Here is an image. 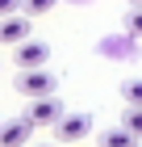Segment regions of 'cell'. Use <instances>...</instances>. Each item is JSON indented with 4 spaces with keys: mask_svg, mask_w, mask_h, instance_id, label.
<instances>
[{
    "mask_svg": "<svg viewBox=\"0 0 142 147\" xmlns=\"http://www.w3.org/2000/svg\"><path fill=\"white\" fill-rule=\"evenodd\" d=\"M13 88H17V97H25V101L50 97V92H55V76H50V67H25V71H17Z\"/></svg>",
    "mask_w": 142,
    "mask_h": 147,
    "instance_id": "6da1fadb",
    "label": "cell"
},
{
    "mask_svg": "<svg viewBox=\"0 0 142 147\" xmlns=\"http://www.w3.org/2000/svg\"><path fill=\"white\" fill-rule=\"evenodd\" d=\"M50 130H55V143L59 147H63V143H79V139L92 135V118H88V113H63Z\"/></svg>",
    "mask_w": 142,
    "mask_h": 147,
    "instance_id": "7a4b0ae2",
    "label": "cell"
},
{
    "mask_svg": "<svg viewBox=\"0 0 142 147\" xmlns=\"http://www.w3.org/2000/svg\"><path fill=\"white\" fill-rule=\"evenodd\" d=\"M59 118H63V101H59L55 92L50 97H33L29 101V109H25V122L38 130V126H55Z\"/></svg>",
    "mask_w": 142,
    "mask_h": 147,
    "instance_id": "3957f363",
    "label": "cell"
},
{
    "mask_svg": "<svg viewBox=\"0 0 142 147\" xmlns=\"http://www.w3.org/2000/svg\"><path fill=\"white\" fill-rule=\"evenodd\" d=\"M29 34H33V17H25V13L0 17V46H21Z\"/></svg>",
    "mask_w": 142,
    "mask_h": 147,
    "instance_id": "277c9868",
    "label": "cell"
},
{
    "mask_svg": "<svg viewBox=\"0 0 142 147\" xmlns=\"http://www.w3.org/2000/svg\"><path fill=\"white\" fill-rule=\"evenodd\" d=\"M13 59H17V71H25V67H46L50 46L38 42V38H25L21 46H13Z\"/></svg>",
    "mask_w": 142,
    "mask_h": 147,
    "instance_id": "5b68a950",
    "label": "cell"
},
{
    "mask_svg": "<svg viewBox=\"0 0 142 147\" xmlns=\"http://www.w3.org/2000/svg\"><path fill=\"white\" fill-rule=\"evenodd\" d=\"M33 126L25 118H13V122H0V147H29Z\"/></svg>",
    "mask_w": 142,
    "mask_h": 147,
    "instance_id": "8992f818",
    "label": "cell"
},
{
    "mask_svg": "<svg viewBox=\"0 0 142 147\" xmlns=\"http://www.w3.org/2000/svg\"><path fill=\"white\" fill-rule=\"evenodd\" d=\"M96 143H100V147H138V139H134L125 126H109V130H100Z\"/></svg>",
    "mask_w": 142,
    "mask_h": 147,
    "instance_id": "52a82bcc",
    "label": "cell"
},
{
    "mask_svg": "<svg viewBox=\"0 0 142 147\" xmlns=\"http://www.w3.org/2000/svg\"><path fill=\"white\" fill-rule=\"evenodd\" d=\"M121 126H125V130H130V135L142 143V105H125V113H121Z\"/></svg>",
    "mask_w": 142,
    "mask_h": 147,
    "instance_id": "ba28073f",
    "label": "cell"
},
{
    "mask_svg": "<svg viewBox=\"0 0 142 147\" xmlns=\"http://www.w3.org/2000/svg\"><path fill=\"white\" fill-rule=\"evenodd\" d=\"M59 0H21V13L25 17H42V13H50Z\"/></svg>",
    "mask_w": 142,
    "mask_h": 147,
    "instance_id": "9c48e42d",
    "label": "cell"
},
{
    "mask_svg": "<svg viewBox=\"0 0 142 147\" xmlns=\"http://www.w3.org/2000/svg\"><path fill=\"white\" fill-rule=\"evenodd\" d=\"M121 101L125 105H142V80H125L121 84Z\"/></svg>",
    "mask_w": 142,
    "mask_h": 147,
    "instance_id": "30bf717a",
    "label": "cell"
},
{
    "mask_svg": "<svg viewBox=\"0 0 142 147\" xmlns=\"http://www.w3.org/2000/svg\"><path fill=\"white\" fill-rule=\"evenodd\" d=\"M125 30H130L134 38H142V9H134V13H130V21H125Z\"/></svg>",
    "mask_w": 142,
    "mask_h": 147,
    "instance_id": "8fae6325",
    "label": "cell"
},
{
    "mask_svg": "<svg viewBox=\"0 0 142 147\" xmlns=\"http://www.w3.org/2000/svg\"><path fill=\"white\" fill-rule=\"evenodd\" d=\"M9 13H21V0H0V17H9Z\"/></svg>",
    "mask_w": 142,
    "mask_h": 147,
    "instance_id": "7c38bea8",
    "label": "cell"
},
{
    "mask_svg": "<svg viewBox=\"0 0 142 147\" xmlns=\"http://www.w3.org/2000/svg\"><path fill=\"white\" fill-rule=\"evenodd\" d=\"M130 4H134V9H142V0H130Z\"/></svg>",
    "mask_w": 142,
    "mask_h": 147,
    "instance_id": "4fadbf2b",
    "label": "cell"
},
{
    "mask_svg": "<svg viewBox=\"0 0 142 147\" xmlns=\"http://www.w3.org/2000/svg\"><path fill=\"white\" fill-rule=\"evenodd\" d=\"M42 147H50V143H42ZM55 147H59V143H55Z\"/></svg>",
    "mask_w": 142,
    "mask_h": 147,
    "instance_id": "5bb4252c",
    "label": "cell"
}]
</instances>
